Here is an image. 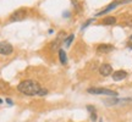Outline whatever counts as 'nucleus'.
Segmentation results:
<instances>
[{"instance_id":"nucleus-2","label":"nucleus","mask_w":132,"mask_h":122,"mask_svg":"<svg viewBox=\"0 0 132 122\" xmlns=\"http://www.w3.org/2000/svg\"><path fill=\"white\" fill-rule=\"evenodd\" d=\"M87 92L89 94H103V95H108V97H118V92L111 89H106V88H88Z\"/></svg>"},{"instance_id":"nucleus-8","label":"nucleus","mask_w":132,"mask_h":122,"mask_svg":"<svg viewBox=\"0 0 132 122\" xmlns=\"http://www.w3.org/2000/svg\"><path fill=\"white\" fill-rule=\"evenodd\" d=\"M127 77V72L123 70H119V71H115L113 73V80L119 82V81H122Z\"/></svg>"},{"instance_id":"nucleus-16","label":"nucleus","mask_w":132,"mask_h":122,"mask_svg":"<svg viewBox=\"0 0 132 122\" xmlns=\"http://www.w3.org/2000/svg\"><path fill=\"white\" fill-rule=\"evenodd\" d=\"M90 120H92V121H95V120H97V112L90 114Z\"/></svg>"},{"instance_id":"nucleus-19","label":"nucleus","mask_w":132,"mask_h":122,"mask_svg":"<svg viewBox=\"0 0 132 122\" xmlns=\"http://www.w3.org/2000/svg\"><path fill=\"white\" fill-rule=\"evenodd\" d=\"M1 103H3V100H1V99H0V104H1Z\"/></svg>"},{"instance_id":"nucleus-1","label":"nucleus","mask_w":132,"mask_h":122,"mask_svg":"<svg viewBox=\"0 0 132 122\" xmlns=\"http://www.w3.org/2000/svg\"><path fill=\"white\" fill-rule=\"evenodd\" d=\"M17 90L24 95H40L43 87H40V84L36 81L26 80L17 85Z\"/></svg>"},{"instance_id":"nucleus-10","label":"nucleus","mask_w":132,"mask_h":122,"mask_svg":"<svg viewBox=\"0 0 132 122\" xmlns=\"http://www.w3.org/2000/svg\"><path fill=\"white\" fill-rule=\"evenodd\" d=\"M116 23V19L110 16V17H105L103 20V24H106V26H113V24Z\"/></svg>"},{"instance_id":"nucleus-14","label":"nucleus","mask_w":132,"mask_h":122,"mask_svg":"<svg viewBox=\"0 0 132 122\" xmlns=\"http://www.w3.org/2000/svg\"><path fill=\"white\" fill-rule=\"evenodd\" d=\"M125 24H126V26H128V27H132V16H130V17H127V19H126Z\"/></svg>"},{"instance_id":"nucleus-20","label":"nucleus","mask_w":132,"mask_h":122,"mask_svg":"<svg viewBox=\"0 0 132 122\" xmlns=\"http://www.w3.org/2000/svg\"><path fill=\"white\" fill-rule=\"evenodd\" d=\"M130 39H131V40H132V36H131V37H130Z\"/></svg>"},{"instance_id":"nucleus-12","label":"nucleus","mask_w":132,"mask_h":122,"mask_svg":"<svg viewBox=\"0 0 132 122\" xmlns=\"http://www.w3.org/2000/svg\"><path fill=\"white\" fill-rule=\"evenodd\" d=\"M0 90H1V92H6V90H9V84H7V83H5L4 81H0Z\"/></svg>"},{"instance_id":"nucleus-5","label":"nucleus","mask_w":132,"mask_h":122,"mask_svg":"<svg viewBox=\"0 0 132 122\" xmlns=\"http://www.w3.org/2000/svg\"><path fill=\"white\" fill-rule=\"evenodd\" d=\"M14 51V47L7 42H0V54L1 55H10Z\"/></svg>"},{"instance_id":"nucleus-4","label":"nucleus","mask_w":132,"mask_h":122,"mask_svg":"<svg viewBox=\"0 0 132 122\" xmlns=\"http://www.w3.org/2000/svg\"><path fill=\"white\" fill-rule=\"evenodd\" d=\"M131 0H121V1H113L110 5H108L106 7L104 10H102V11H99L98 14H97V16H102V15L104 14H108L109 11H111V10H114L116 6H119V5H121V4H125V3H130Z\"/></svg>"},{"instance_id":"nucleus-13","label":"nucleus","mask_w":132,"mask_h":122,"mask_svg":"<svg viewBox=\"0 0 132 122\" xmlns=\"http://www.w3.org/2000/svg\"><path fill=\"white\" fill-rule=\"evenodd\" d=\"M73 38H75V36H73V34H70V36L67 37V39H66V40H65L66 47H70V44H71V42L73 40Z\"/></svg>"},{"instance_id":"nucleus-9","label":"nucleus","mask_w":132,"mask_h":122,"mask_svg":"<svg viewBox=\"0 0 132 122\" xmlns=\"http://www.w3.org/2000/svg\"><path fill=\"white\" fill-rule=\"evenodd\" d=\"M98 53H103V54H106V53H110L114 50V47L111 44H100L97 48Z\"/></svg>"},{"instance_id":"nucleus-11","label":"nucleus","mask_w":132,"mask_h":122,"mask_svg":"<svg viewBox=\"0 0 132 122\" xmlns=\"http://www.w3.org/2000/svg\"><path fill=\"white\" fill-rule=\"evenodd\" d=\"M59 60H60V62H61L62 65H65L66 62H67V56H66V53L62 50V49H60L59 50Z\"/></svg>"},{"instance_id":"nucleus-6","label":"nucleus","mask_w":132,"mask_h":122,"mask_svg":"<svg viewBox=\"0 0 132 122\" xmlns=\"http://www.w3.org/2000/svg\"><path fill=\"white\" fill-rule=\"evenodd\" d=\"M121 101H132V99H119L118 97H110L109 99H105L104 100V104L105 105H108V106H113V105H116V104L119 103H121Z\"/></svg>"},{"instance_id":"nucleus-18","label":"nucleus","mask_w":132,"mask_h":122,"mask_svg":"<svg viewBox=\"0 0 132 122\" xmlns=\"http://www.w3.org/2000/svg\"><path fill=\"white\" fill-rule=\"evenodd\" d=\"M6 103L10 104V105H12V100H11V99H6Z\"/></svg>"},{"instance_id":"nucleus-3","label":"nucleus","mask_w":132,"mask_h":122,"mask_svg":"<svg viewBox=\"0 0 132 122\" xmlns=\"http://www.w3.org/2000/svg\"><path fill=\"white\" fill-rule=\"evenodd\" d=\"M27 16V11L24 9H20L17 11H15L14 14L10 16V21L11 22H17V21H22V20L26 19Z\"/></svg>"},{"instance_id":"nucleus-15","label":"nucleus","mask_w":132,"mask_h":122,"mask_svg":"<svg viewBox=\"0 0 132 122\" xmlns=\"http://www.w3.org/2000/svg\"><path fill=\"white\" fill-rule=\"evenodd\" d=\"M87 110H88L90 114H92V112H95V109L93 108L92 105H88V106H87Z\"/></svg>"},{"instance_id":"nucleus-7","label":"nucleus","mask_w":132,"mask_h":122,"mask_svg":"<svg viewBox=\"0 0 132 122\" xmlns=\"http://www.w3.org/2000/svg\"><path fill=\"white\" fill-rule=\"evenodd\" d=\"M99 73L104 77H106V76H110L113 73V67L111 65H109V64H103V65H100L99 67Z\"/></svg>"},{"instance_id":"nucleus-17","label":"nucleus","mask_w":132,"mask_h":122,"mask_svg":"<svg viewBox=\"0 0 132 122\" xmlns=\"http://www.w3.org/2000/svg\"><path fill=\"white\" fill-rule=\"evenodd\" d=\"M92 21H93V19H90V20H89V21H87V22H86V23H85V24H83V26H82V29H85V28H86V27H87V26H88V24H89V23H90V22H92Z\"/></svg>"}]
</instances>
